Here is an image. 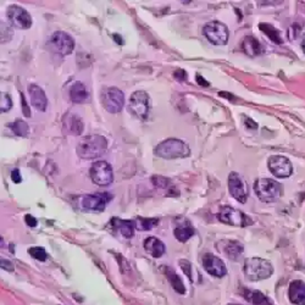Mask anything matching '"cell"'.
<instances>
[{"mask_svg": "<svg viewBox=\"0 0 305 305\" xmlns=\"http://www.w3.org/2000/svg\"><path fill=\"white\" fill-rule=\"evenodd\" d=\"M108 149L107 139L99 134H93V136H87L78 143L77 151L78 157L82 159H96L101 157Z\"/></svg>", "mask_w": 305, "mask_h": 305, "instance_id": "1", "label": "cell"}, {"mask_svg": "<svg viewBox=\"0 0 305 305\" xmlns=\"http://www.w3.org/2000/svg\"><path fill=\"white\" fill-rule=\"evenodd\" d=\"M274 268L271 263L268 260L262 259V258H248L244 262V275L248 281H257L266 280L271 277Z\"/></svg>", "mask_w": 305, "mask_h": 305, "instance_id": "2", "label": "cell"}, {"mask_svg": "<svg viewBox=\"0 0 305 305\" xmlns=\"http://www.w3.org/2000/svg\"><path fill=\"white\" fill-rule=\"evenodd\" d=\"M155 154L164 159H178V158H187L190 155L189 146L181 139L170 138L161 142L155 148Z\"/></svg>", "mask_w": 305, "mask_h": 305, "instance_id": "3", "label": "cell"}, {"mask_svg": "<svg viewBox=\"0 0 305 305\" xmlns=\"http://www.w3.org/2000/svg\"><path fill=\"white\" fill-rule=\"evenodd\" d=\"M254 190L263 203H274L282 195L281 184L271 178H260L255 181Z\"/></svg>", "mask_w": 305, "mask_h": 305, "instance_id": "4", "label": "cell"}, {"mask_svg": "<svg viewBox=\"0 0 305 305\" xmlns=\"http://www.w3.org/2000/svg\"><path fill=\"white\" fill-rule=\"evenodd\" d=\"M46 46L49 48V50L55 53V54L69 55L71 54L73 52V48H75V40L66 32L59 31L49 37L48 42H46Z\"/></svg>", "mask_w": 305, "mask_h": 305, "instance_id": "5", "label": "cell"}, {"mask_svg": "<svg viewBox=\"0 0 305 305\" xmlns=\"http://www.w3.org/2000/svg\"><path fill=\"white\" fill-rule=\"evenodd\" d=\"M101 103L108 113L117 114L125 107V94L116 87L105 88L101 92Z\"/></svg>", "mask_w": 305, "mask_h": 305, "instance_id": "6", "label": "cell"}, {"mask_svg": "<svg viewBox=\"0 0 305 305\" xmlns=\"http://www.w3.org/2000/svg\"><path fill=\"white\" fill-rule=\"evenodd\" d=\"M218 219L226 225L236 226V227H245L253 224L250 218L244 213L231 207H222L218 214Z\"/></svg>", "mask_w": 305, "mask_h": 305, "instance_id": "7", "label": "cell"}, {"mask_svg": "<svg viewBox=\"0 0 305 305\" xmlns=\"http://www.w3.org/2000/svg\"><path fill=\"white\" fill-rule=\"evenodd\" d=\"M204 36L214 45H225L228 42V29L222 22L211 21L204 26Z\"/></svg>", "mask_w": 305, "mask_h": 305, "instance_id": "8", "label": "cell"}, {"mask_svg": "<svg viewBox=\"0 0 305 305\" xmlns=\"http://www.w3.org/2000/svg\"><path fill=\"white\" fill-rule=\"evenodd\" d=\"M89 175L92 181L98 186H109L114 181L113 167L107 161H96L90 167Z\"/></svg>", "mask_w": 305, "mask_h": 305, "instance_id": "9", "label": "cell"}, {"mask_svg": "<svg viewBox=\"0 0 305 305\" xmlns=\"http://www.w3.org/2000/svg\"><path fill=\"white\" fill-rule=\"evenodd\" d=\"M113 199L110 193H93L82 196L81 208L84 211H93V213H100L104 211L109 201Z\"/></svg>", "mask_w": 305, "mask_h": 305, "instance_id": "10", "label": "cell"}, {"mask_svg": "<svg viewBox=\"0 0 305 305\" xmlns=\"http://www.w3.org/2000/svg\"><path fill=\"white\" fill-rule=\"evenodd\" d=\"M150 99L144 90H137L131 95L130 111L139 120H145L150 109Z\"/></svg>", "mask_w": 305, "mask_h": 305, "instance_id": "11", "label": "cell"}, {"mask_svg": "<svg viewBox=\"0 0 305 305\" xmlns=\"http://www.w3.org/2000/svg\"><path fill=\"white\" fill-rule=\"evenodd\" d=\"M228 189L231 195L239 203L244 204L248 199L247 182L237 172H231L228 176Z\"/></svg>", "mask_w": 305, "mask_h": 305, "instance_id": "12", "label": "cell"}, {"mask_svg": "<svg viewBox=\"0 0 305 305\" xmlns=\"http://www.w3.org/2000/svg\"><path fill=\"white\" fill-rule=\"evenodd\" d=\"M7 16L11 26L20 29H28L32 26V17L25 9L19 5H11L7 11Z\"/></svg>", "mask_w": 305, "mask_h": 305, "instance_id": "13", "label": "cell"}, {"mask_svg": "<svg viewBox=\"0 0 305 305\" xmlns=\"http://www.w3.org/2000/svg\"><path fill=\"white\" fill-rule=\"evenodd\" d=\"M269 170L278 178H287L292 175L293 167L288 158L282 155H272L269 159Z\"/></svg>", "mask_w": 305, "mask_h": 305, "instance_id": "14", "label": "cell"}, {"mask_svg": "<svg viewBox=\"0 0 305 305\" xmlns=\"http://www.w3.org/2000/svg\"><path fill=\"white\" fill-rule=\"evenodd\" d=\"M201 263H203V268L205 269V271L208 274H210L211 276L221 278L227 274V269H226L225 263L220 258L215 257V255L210 253L204 254Z\"/></svg>", "mask_w": 305, "mask_h": 305, "instance_id": "15", "label": "cell"}, {"mask_svg": "<svg viewBox=\"0 0 305 305\" xmlns=\"http://www.w3.org/2000/svg\"><path fill=\"white\" fill-rule=\"evenodd\" d=\"M218 249L219 250L224 251L228 259L234 260V262L239 260V258L242 257L243 251H244V248H243L242 243L237 242V240H224V242L219 243Z\"/></svg>", "mask_w": 305, "mask_h": 305, "instance_id": "16", "label": "cell"}, {"mask_svg": "<svg viewBox=\"0 0 305 305\" xmlns=\"http://www.w3.org/2000/svg\"><path fill=\"white\" fill-rule=\"evenodd\" d=\"M288 298L293 305H305V283L303 281H292L288 287Z\"/></svg>", "mask_w": 305, "mask_h": 305, "instance_id": "17", "label": "cell"}, {"mask_svg": "<svg viewBox=\"0 0 305 305\" xmlns=\"http://www.w3.org/2000/svg\"><path fill=\"white\" fill-rule=\"evenodd\" d=\"M28 93L31 96V103L38 111H45L48 107V99H46L44 90L37 84H31L28 87Z\"/></svg>", "mask_w": 305, "mask_h": 305, "instance_id": "18", "label": "cell"}, {"mask_svg": "<svg viewBox=\"0 0 305 305\" xmlns=\"http://www.w3.org/2000/svg\"><path fill=\"white\" fill-rule=\"evenodd\" d=\"M70 99L76 104H84L89 100V92L86 84L82 82H75L70 88Z\"/></svg>", "mask_w": 305, "mask_h": 305, "instance_id": "19", "label": "cell"}, {"mask_svg": "<svg viewBox=\"0 0 305 305\" xmlns=\"http://www.w3.org/2000/svg\"><path fill=\"white\" fill-rule=\"evenodd\" d=\"M111 226L116 232H119L125 238H132L134 234V222L130 221V220H121L114 218L111 220Z\"/></svg>", "mask_w": 305, "mask_h": 305, "instance_id": "20", "label": "cell"}, {"mask_svg": "<svg viewBox=\"0 0 305 305\" xmlns=\"http://www.w3.org/2000/svg\"><path fill=\"white\" fill-rule=\"evenodd\" d=\"M144 249L152 258H160L165 254V244L157 237H148L144 240Z\"/></svg>", "mask_w": 305, "mask_h": 305, "instance_id": "21", "label": "cell"}, {"mask_svg": "<svg viewBox=\"0 0 305 305\" xmlns=\"http://www.w3.org/2000/svg\"><path fill=\"white\" fill-rule=\"evenodd\" d=\"M243 297L245 298V300H248L249 303L254 305H274L272 301L266 297L265 294H263L259 291H253V289H244L243 292Z\"/></svg>", "mask_w": 305, "mask_h": 305, "instance_id": "22", "label": "cell"}, {"mask_svg": "<svg viewBox=\"0 0 305 305\" xmlns=\"http://www.w3.org/2000/svg\"><path fill=\"white\" fill-rule=\"evenodd\" d=\"M242 46L243 49H244L245 54L249 55V57H258V55L262 54L263 52L262 44H260V42L257 39V38L251 36L244 38Z\"/></svg>", "mask_w": 305, "mask_h": 305, "instance_id": "23", "label": "cell"}, {"mask_svg": "<svg viewBox=\"0 0 305 305\" xmlns=\"http://www.w3.org/2000/svg\"><path fill=\"white\" fill-rule=\"evenodd\" d=\"M164 270H165V275L167 280H169V282L171 283L172 288H174L177 293H180V294H184V293H186V287H184L182 278L175 272V270L171 268H167V266Z\"/></svg>", "mask_w": 305, "mask_h": 305, "instance_id": "24", "label": "cell"}, {"mask_svg": "<svg viewBox=\"0 0 305 305\" xmlns=\"http://www.w3.org/2000/svg\"><path fill=\"white\" fill-rule=\"evenodd\" d=\"M65 126L67 127V130H69L71 133L76 134V136H81L82 132H83L84 125L83 121L80 119V116L77 115H67L65 117Z\"/></svg>", "mask_w": 305, "mask_h": 305, "instance_id": "25", "label": "cell"}, {"mask_svg": "<svg viewBox=\"0 0 305 305\" xmlns=\"http://www.w3.org/2000/svg\"><path fill=\"white\" fill-rule=\"evenodd\" d=\"M174 234L176 239L180 240L182 243H186L187 240L194 234V228L192 227V225H190L188 221H186L184 224H181L180 226H177V227L175 228Z\"/></svg>", "mask_w": 305, "mask_h": 305, "instance_id": "26", "label": "cell"}, {"mask_svg": "<svg viewBox=\"0 0 305 305\" xmlns=\"http://www.w3.org/2000/svg\"><path fill=\"white\" fill-rule=\"evenodd\" d=\"M259 28L262 29L266 36H269L270 39H271L274 43H276V44L283 43V39H282V37H281V33L274 27V26L269 25V23H260Z\"/></svg>", "mask_w": 305, "mask_h": 305, "instance_id": "27", "label": "cell"}, {"mask_svg": "<svg viewBox=\"0 0 305 305\" xmlns=\"http://www.w3.org/2000/svg\"><path fill=\"white\" fill-rule=\"evenodd\" d=\"M158 222H159V219L137 218L136 222H134V225H136L137 230H139V231H149V230H151V228H154L155 226L158 225Z\"/></svg>", "mask_w": 305, "mask_h": 305, "instance_id": "28", "label": "cell"}, {"mask_svg": "<svg viewBox=\"0 0 305 305\" xmlns=\"http://www.w3.org/2000/svg\"><path fill=\"white\" fill-rule=\"evenodd\" d=\"M9 127L13 130V132L16 136L20 137H27L29 133V128L28 125L26 124L25 121H21V120H17V121L13 122V124L9 125Z\"/></svg>", "mask_w": 305, "mask_h": 305, "instance_id": "29", "label": "cell"}, {"mask_svg": "<svg viewBox=\"0 0 305 305\" xmlns=\"http://www.w3.org/2000/svg\"><path fill=\"white\" fill-rule=\"evenodd\" d=\"M28 253L31 255L32 258H34V259L39 260V262H45L46 258H48V255H46V251L44 250V248L42 247H32L28 249Z\"/></svg>", "mask_w": 305, "mask_h": 305, "instance_id": "30", "label": "cell"}, {"mask_svg": "<svg viewBox=\"0 0 305 305\" xmlns=\"http://www.w3.org/2000/svg\"><path fill=\"white\" fill-rule=\"evenodd\" d=\"M0 109H2V113H7L13 107V100H11V96L8 94V93H2V100H0Z\"/></svg>", "mask_w": 305, "mask_h": 305, "instance_id": "31", "label": "cell"}, {"mask_svg": "<svg viewBox=\"0 0 305 305\" xmlns=\"http://www.w3.org/2000/svg\"><path fill=\"white\" fill-rule=\"evenodd\" d=\"M151 182L159 188H167L170 184V180H167L166 177H163V176H152L151 177Z\"/></svg>", "mask_w": 305, "mask_h": 305, "instance_id": "32", "label": "cell"}, {"mask_svg": "<svg viewBox=\"0 0 305 305\" xmlns=\"http://www.w3.org/2000/svg\"><path fill=\"white\" fill-rule=\"evenodd\" d=\"M180 266L181 269L183 270L184 274L187 275V277L189 278V280H192V265H190V263L188 262V260H180Z\"/></svg>", "mask_w": 305, "mask_h": 305, "instance_id": "33", "label": "cell"}, {"mask_svg": "<svg viewBox=\"0 0 305 305\" xmlns=\"http://www.w3.org/2000/svg\"><path fill=\"white\" fill-rule=\"evenodd\" d=\"M174 77L177 80L178 82H184L187 80V72L184 70H177L174 73Z\"/></svg>", "mask_w": 305, "mask_h": 305, "instance_id": "34", "label": "cell"}, {"mask_svg": "<svg viewBox=\"0 0 305 305\" xmlns=\"http://www.w3.org/2000/svg\"><path fill=\"white\" fill-rule=\"evenodd\" d=\"M11 180H13V182H15V183H21L22 177L21 175H20L19 169L13 170V172H11Z\"/></svg>", "mask_w": 305, "mask_h": 305, "instance_id": "35", "label": "cell"}, {"mask_svg": "<svg viewBox=\"0 0 305 305\" xmlns=\"http://www.w3.org/2000/svg\"><path fill=\"white\" fill-rule=\"evenodd\" d=\"M21 101H22V113L25 114V116L29 117V116H31V111H29V109H28L27 101H26L25 96H23L22 93H21Z\"/></svg>", "mask_w": 305, "mask_h": 305, "instance_id": "36", "label": "cell"}, {"mask_svg": "<svg viewBox=\"0 0 305 305\" xmlns=\"http://www.w3.org/2000/svg\"><path fill=\"white\" fill-rule=\"evenodd\" d=\"M25 221H26V224H27L29 227H36L37 226V220L33 218V216L32 215H26L25 216Z\"/></svg>", "mask_w": 305, "mask_h": 305, "instance_id": "37", "label": "cell"}, {"mask_svg": "<svg viewBox=\"0 0 305 305\" xmlns=\"http://www.w3.org/2000/svg\"><path fill=\"white\" fill-rule=\"evenodd\" d=\"M2 269L7 270V271H14V265H13V263L9 262V260L2 259Z\"/></svg>", "mask_w": 305, "mask_h": 305, "instance_id": "38", "label": "cell"}, {"mask_svg": "<svg viewBox=\"0 0 305 305\" xmlns=\"http://www.w3.org/2000/svg\"><path fill=\"white\" fill-rule=\"evenodd\" d=\"M196 82H198V83L200 84V86H203V87H208V86H209V82L205 81L203 76H200V75L196 76Z\"/></svg>", "mask_w": 305, "mask_h": 305, "instance_id": "39", "label": "cell"}, {"mask_svg": "<svg viewBox=\"0 0 305 305\" xmlns=\"http://www.w3.org/2000/svg\"><path fill=\"white\" fill-rule=\"evenodd\" d=\"M113 37H114V40H115V42H117V44H124V40L120 39V38H121V37H120L119 34H114Z\"/></svg>", "mask_w": 305, "mask_h": 305, "instance_id": "40", "label": "cell"}, {"mask_svg": "<svg viewBox=\"0 0 305 305\" xmlns=\"http://www.w3.org/2000/svg\"><path fill=\"white\" fill-rule=\"evenodd\" d=\"M301 48H303V52L305 54V34L303 36V39H301Z\"/></svg>", "mask_w": 305, "mask_h": 305, "instance_id": "41", "label": "cell"}, {"mask_svg": "<svg viewBox=\"0 0 305 305\" xmlns=\"http://www.w3.org/2000/svg\"><path fill=\"white\" fill-rule=\"evenodd\" d=\"M228 305H242V304H228Z\"/></svg>", "mask_w": 305, "mask_h": 305, "instance_id": "42", "label": "cell"}]
</instances>
